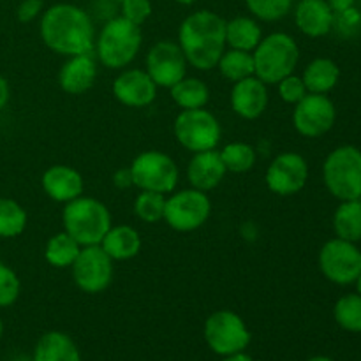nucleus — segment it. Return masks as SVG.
Masks as SVG:
<instances>
[{"label":"nucleus","mask_w":361,"mask_h":361,"mask_svg":"<svg viewBox=\"0 0 361 361\" xmlns=\"http://www.w3.org/2000/svg\"><path fill=\"white\" fill-rule=\"evenodd\" d=\"M307 361H335V360H331L330 356H312V358H309Z\"/></svg>","instance_id":"43"},{"label":"nucleus","mask_w":361,"mask_h":361,"mask_svg":"<svg viewBox=\"0 0 361 361\" xmlns=\"http://www.w3.org/2000/svg\"><path fill=\"white\" fill-rule=\"evenodd\" d=\"M252 16L263 21H279L289 14L293 0H245Z\"/></svg>","instance_id":"34"},{"label":"nucleus","mask_w":361,"mask_h":361,"mask_svg":"<svg viewBox=\"0 0 361 361\" xmlns=\"http://www.w3.org/2000/svg\"><path fill=\"white\" fill-rule=\"evenodd\" d=\"M263 39L259 23L249 16H238L226 21V44L233 49L254 51Z\"/></svg>","instance_id":"25"},{"label":"nucleus","mask_w":361,"mask_h":361,"mask_svg":"<svg viewBox=\"0 0 361 361\" xmlns=\"http://www.w3.org/2000/svg\"><path fill=\"white\" fill-rule=\"evenodd\" d=\"M2 334H4V323L2 319H0V337H2Z\"/></svg>","instance_id":"46"},{"label":"nucleus","mask_w":361,"mask_h":361,"mask_svg":"<svg viewBox=\"0 0 361 361\" xmlns=\"http://www.w3.org/2000/svg\"><path fill=\"white\" fill-rule=\"evenodd\" d=\"M99 245L113 261H127L140 254L141 236L133 226H111Z\"/></svg>","instance_id":"22"},{"label":"nucleus","mask_w":361,"mask_h":361,"mask_svg":"<svg viewBox=\"0 0 361 361\" xmlns=\"http://www.w3.org/2000/svg\"><path fill=\"white\" fill-rule=\"evenodd\" d=\"M360 361H361V360H360Z\"/></svg>","instance_id":"48"},{"label":"nucleus","mask_w":361,"mask_h":361,"mask_svg":"<svg viewBox=\"0 0 361 361\" xmlns=\"http://www.w3.org/2000/svg\"><path fill=\"white\" fill-rule=\"evenodd\" d=\"M337 109L326 94H307L293 109V126L305 137H321L334 127Z\"/></svg>","instance_id":"13"},{"label":"nucleus","mask_w":361,"mask_h":361,"mask_svg":"<svg viewBox=\"0 0 361 361\" xmlns=\"http://www.w3.org/2000/svg\"><path fill=\"white\" fill-rule=\"evenodd\" d=\"M27 228V212L18 201L0 197V238H16Z\"/></svg>","instance_id":"30"},{"label":"nucleus","mask_w":361,"mask_h":361,"mask_svg":"<svg viewBox=\"0 0 361 361\" xmlns=\"http://www.w3.org/2000/svg\"><path fill=\"white\" fill-rule=\"evenodd\" d=\"M63 231L81 247L99 245L111 228V214L102 201L80 196L66 203L62 212Z\"/></svg>","instance_id":"3"},{"label":"nucleus","mask_w":361,"mask_h":361,"mask_svg":"<svg viewBox=\"0 0 361 361\" xmlns=\"http://www.w3.org/2000/svg\"><path fill=\"white\" fill-rule=\"evenodd\" d=\"M21 291V284L14 270L0 261V309L11 307L18 300Z\"/></svg>","instance_id":"35"},{"label":"nucleus","mask_w":361,"mask_h":361,"mask_svg":"<svg viewBox=\"0 0 361 361\" xmlns=\"http://www.w3.org/2000/svg\"><path fill=\"white\" fill-rule=\"evenodd\" d=\"M254 56V76L264 85H277L298 66L300 48L286 32H274L259 41Z\"/></svg>","instance_id":"5"},{"label":"nucleus","mask_w":361,"mask_h":361,"mask_svg":"<svg viewBox=\"0 0 361 361\" xmlns=\"http://www.w3.org/2000/svg\"><path fill=\"white\" fill-rule=\"evenodd\" d=\"M122 16L130 23L141 27L152 16V2L150 0H123Z\"/></svg>","instance_id":"37"},{"label":"nucleus","mask_w":361,"mask_h":361,"mask_svg":"<svg viewBox=\"0 0 361 361\" xmlns=\"http://www.w3.org/2000/svg\"><path fill=\"white\" fill-rule=\"evenodd\" d=\"M326 2H328V6L334 9V13L337 14V13H342V11L351 9V7L355 6L356 0H326Z\"/></svg>","instance_id":"41"},{"label":"nucleus","mask_w":361,"mask_h":361,"mask_svg":"<svg viewBox=\"0 0 361 361\" xmlns=\"http://www.w3.org/2000/svg\"><path fill=\"white\" fill-rule=\"evenodd\" d=\"M171 99L182 109L204 108L210 101V88L200 78H183L169 88Z\"/></svg>","instance_id":"26"},{"label":"nucleus","mask_w":361,"mask_h":361,"mask_svg":"<svg viewBox=\"0 0 361 361\" xmlns=\"http://www.w3.org/2000/svg\"><path fill=\"white\" fill-rule=\"evenodd\" d=\"M42 190L49 200L56 203H69L76 197L83 196L85 182L78 169L66 164L49 166L41 178Z\"/></svg>","instance_id":"18"},{"label":"nucleus","mask_w":361,"mask_h":361,"mask_svg":"<svg viewBox=\"0 0 361 361\" xmlns=\"http://www.w3.org/2000/svg\"><path fill=\"white\" fill-rule=\"evenodd\" d=\"M71 270L76 288L87 295L106 291L113 281V259L101 245L81 247Z\"/></svg>","instance_id":"12"},{"label":"nucleus","mask_w":361,"mask_h":361,"mask_svg":"<svg viewBox=\"0 0 361 361\" xmlns=\"http://www.w3.org/2000/svg\"><path fill=\"white\" fill-rule=\"evenodd\" d=\"M80 250V243H78L73 236L67 235L66 231H62L53 235L51 238L46 242L44 257L46 261H48V264H51L53 268H60V270H62V268L73 267Z\"/></svg>","instance_id":"28"},{"label":"nucleus","mask_w":361,"mask_h":361,"mask_svg":"<svg viewBox=\"0 0 361 361\" xmlns=\"http://www.w3.org/2000/svg\"><path fill=\"white\" fill-rule=\"evenodd\" d=\"M178 46L187 63L197 71H212L226 51V20L214 11L189 14L178 28Z\"/></svg>","instance_id":"2"},{"label":"nucleus","mask_w":361,"mask_h":361,"mask_svg":"<svg viewBox=\"0 0 361 361\" xmlns=\"http://www.w3.org/2000/svg\"><path fill=\"white\" fill-rule=\"evenodd\" d=\"M32 361H81V353L67 334L46 331L35 344Z\"/></svg>","instance_id":"23"},{"label":"nucleus","mask_w":361,"mask_h":361,"mask_svg":"<svg viewBox=\"0 0 361 361\" xmlns=\"http://www.w3.org/2000/svg\"><path fill=\"white\" fill-rule=\"evenodd\" d=\"M222 361H254V360L250 358V356L247 355L245 351H242V353H236V355L224 356V360H222Z\"/></svg>","instance_id":"42"},{"label":"nucleus","mask_w":361,"mask_h":361,"mask_svg":"<svg viewBox=\"0 0 361 361\" xmlns=\"http://www.w3.org/2000/svg\"><path fill=\"white\" fill-rule=\"evenodd\" d=\"M164 194L152 192V190H141L134 200V214L140 221L148 222V224H155L164 219Z\"/></svg>","instance_id":"33"},{"label":"nucleus","mask_w":361,"mask_h":361,"mask_svg":"<svg viewBox=\"0 0 361 361\" xmlns=\"http://www.w3.org/2000/svg\"><path fill=\"white\" fill-rule=\"evenodd\" d=\"M267 187L277 196H295L309 180V164L296 152H284L267 169Z\"/></svg>","instance_id":"15"},{"label":"nucleus","mask_w":361,"mask_h":361,"mask_svg":"<svg viewBox=\"0 0 361 361\" xmlns=\"http://www.w3.org/2000/svg\"><path fill=\"white\" fill-rule=\"evenodd\" d=\"M203 335L212 353L219 356L245 351L252 341L245 321L233 310H217L208 316V319L204 321Z\"/></svg>","instance_id":"8"},{"label":"nucleus","mask_w":361,"mask_h":361,"mask_svg":"<svg viewBox=\"0 0 361 361\" xmlns=\"http://www.w3.org/2000/svg\"><path fill=\"white\" fill-rule=\"evenodd\" d=\"M42 13V0H23V2L18 6V20L21 23H30L34 21L39 14Z\"/></svg>","instance_id":"38"},{"label":"nucleus","mask_w":361,"mask_h":361,"mask_svg":"<svg viewBox=\"0 0 361 361\" xmlns=\"http://www.w3.org/2000/svg\"><path fill=\"white\" fill-rule=\"evenodd\" d=\"M9 97H11L9 83H7L6 78L0 76V111L6 108V104L9 102Z\"/></svg>","instance_id":"40"},{"label":"nucleus","mask_w":361,"mask_h":361,"mask_svg":"<svg viewBox=\"0 0 361 361\" xmlns=\"http://www.w3.org/2000/svg\"><path fill=\"white\" fill-rule=\"evenodd\" d=\"M231 109L245 120H256L267 111L268 88L259 78L249 76L233 83L229 95Z\"/></svg>","instance_id":"17"},{"label":"nucleus","mask_w":361,"mask_h":361,"mask_svg":"<svg viewBox=\"0 0 361 361\" xmlns=\"http://www.w3.org/2000/svg\"><path fill=\"white\" fill-rule=\"evenodd\" d=\"M277 85H279V95H281L282 101L288 102V104H298V102L309 94L302 76H296V74H289V76H286L284 80L279 81Z\"/></svg>","instance_id":"36"},{"label":"nucleus","mask_w":361,"mask_h":361,"mask_svg":"<svg viewBox=\"0 0 361 361\" xmlns=\"http://www.w3.org/2000/svg\"><path fill=\"white\" fill-rule=\"evenodd\" d=\"M173 133L176 141L192 154L215 150L222 136L219 120L204 108L182 109L173 123Z\"/></svg>","instance_id":"7"},{"label":"nucleus","mask_w":361,"mask_h":361,"mask_svg":"<svg viewBox=\"0 0 361 361\" xmlns=\"http://www.w3.org/2000/svg\"><path fill=\"white\" fill-rule=\"evenodd\" d=\"M334 317L342 330L361 334V296L358 293L338 298L334 307Z\"/></svg>","instance_id":"32"},{"label":"nucleus","mask_w":361,"mask_h":361,"mask_svg":"<svg viewBox=\"0 0 361 361\" xmlns=\"http://www.w3.org/2000/svg\"><path fill=\"white\" fill-rule=\"evenodd\" d=\"M355 284H356V293H358V295L361 296V274H360V277L356 279Z\"/></svg>","instance_id":"44"},{"label":"nucleus","mask_w":361,"mask_h":361,"mask_svg":"<svg viewBox=\"0 0 361 361\" xmlns=\"http://www.w3.org/2000/svg\"><path fill=\"white\" fill-rule=\"evenodd\" d=\"M226 173L228 171L217 150L196 152L187 166V180L190 187L203 192L215 189L224 180Z\"/></svg>","instance_id":"20"},{"label":"nucleus","mask_w":361,"mask_h":361,"mask_svg":"<svg viewBox=\"0 0 361 361\" xmlns=\"http://www.w3.org/2000/svg\"><path fill=\"white\" fill-rule=\"evenodd\" d=\"M334 229L337 238L348 242L361 240V197L360 200L341 201V207L335 210Z\"/></svg>","instance_id":"27"},{"label":"nucleus","mask_w":361,"mask_h":361,"mask_svg":"<svg viewBox=\"0 0 361 361\" xmlns=\"http://www.w3.org/2000/svg\"><path fill=\"white\" fill-rule=\"evenodd\" d=\"M175 2H178V4H183V6H190V4L197 2V0H175Z\"/></svg>","instance_id":"45"},{"label":"nucleus","mask_w":361,"mask_h":361,"mask_svg":"<svg viewBox=\"0 0 361 361\" xmlns=\"http://www.w3.org/2000/svg\"><path fill=\"white\" fill-rule=\"evenodd\" d=\"M95 78H97V66L92 53L74 55L67 56V62L60 67L59 85L66 94L81 95L94 87Z\"/></svg>","instance_id":"19"},{"label":"nucleus","mask_w":361,"mask_h":361,"mask_svg":"<svg viewBox=\"0 0 361 361\" xmlns=\"http://www.w3.org/2000/svg\"><path fill=\"white\" fill-rule=\"evenodd\" d=\"M143 42V34L137 25L123 16L111 18L95 39V53L99 62L108 69H123L136 59Z\"/></svg>","instance_id":"4"},{"label":"nucleus","mask_w":361,"mask_h":361,"mask_svg":"<svg viewBox=\"0 0 361 361\" xmlns=\"http://www.w3.org/2000/svg\"><path fill=\"white\" fill-rule=\"evenodd\" d=\"M219 154H221L226 171L247 173L256 166V150L242 141L228 143Z\"/></svg>","instance_id":"31"},{"label":"nucleus","mask_w":361,"mask_h":361,"mask_svg":"<svg viewBox=\"0 0 361 361\" xmlns=\"http://www.w3.org/2000/svg\"><path fill=\"white\" fill-rule=\"evenodd\" d=\"M326 189L338 201L361 197V150L353 145L335 148L323 164Z\"/></svg>","instance_id":"6"},{"label":"nucleus","mask_w":361,"mask_h":361,"mask_svg":"<svg viewBox=\"0 0 361 361\" xmlns=\"http://www.w3.org/2000/svg\"><path fill=\"white\" fill-rule=\"evenodd\" d=\"M133 185L141 190L159 194L175 192L178 185V166L169 155L159 150H148L137 155L129 166Z\"/></svg>","instance_id":"9"},{"label":"nucleus","mask_w":361,"mask_h":361,"mask_svg":"<svg viewBox=\"0 0 361 361\" xmlns=\"http://www.w3.org/2000/svg\"><path fill=\"white\" fill-rule=\"evenodd\" d=\"M147 73L157 87L171 88L187 76V59L173 41H159L147 53Z\"/></svg>","instance_id":"14"},{"label":"nucleus","mask_w":361,"mask_h":361,"mask_svg":"<svg viewBox=\"0 0 361 361\" xmlns=\"http://www.w3.org/2000/svg\"><path fill=\"white\" fill-rule=\"evenodd\" d=\"M157 85L147 71L126 69L113 81V95L127 108H145L157 97Z\"/></svg>","instance_id":"16"},{"label":"nucleus","mask_w":361,"mask_h":361,"mask_svg":"<svg viewBox=\"0 0 361 361\" xmlns=\"http://www.w3.org/2000/svg\"><path fill=\"white\" fill-rule=\"evenodd\" d=\"M41 39L51 51L63 56L87 55L95 44L92 18L74 4H55L42 13Z\"/></svg>","instance_id":"1"},{"label":"nucleus","mask_w":361,"mask_h":361,"mask_svg":"<svg viewBox=\"0 0 361 361\" xmlns=\"http://www.w3.org/2000/svg\"><path fill=\"white\" fill-rule=\"evenodd\" d=\"M212 214V201L207 192L197 189H183L171 192L166 197L164 219L166 224L178 233H190L208 222Z\"/></svg>","instance_id":"10"},{"label":"nucleus","mask_w":361,"mask_h":361,"mask_svg":"<svg viewBox=\"0 0 361 361\" xmlns=\"http://www.w3.org/2000/svg\"><path fill=\"white\" fill-rule=\"evenodd\" d=\"M113 182L118 189H127V187L133 185V176H130V169H120V171L115 173L113 176Z\"/></svg>","instance_id":"39"},{"label":"nucleus","mask_w":361,"mask_h":361,"mask_svg":"<svg viewBox=\"0 0 361 361\" xmlns=\"http://www.w3.org/2000/svg\"><path fill=\"white\" fill-rule=\"evenodd\" d=\"M295 21L300 32L309 37H323L334 28L335 13L326 0H300L295 9Z\"/></svg>","instance_id":"21"},{"label":"nucleus","mask_w":361,"mask_h":361,"mask_svg":"<svg viewBox=\"0 0 361 361\" xmlns=\"http://www.w3.org/2000/svg\"><path fill=\"white\" fill-rule=\"evenodd\" d=\"M217 69L221 71L226 80L236 81L245 80V78L254 76V56L252 51H242V49H226L219 59Z\"/></svg>","instance_id":"29"},{"label":"nucleus","mask_w":361,"mask_h":361,"mask_svg":"<svg viewBox=\"0 0 361 361\" xmlns=\"http://www.w3.org/2000/svg\"><path fill=\"white\" fill-rule=\"evenodd\" d=\"M319 268L334 284H355L361 274V250L348 240H330L319 250Z\"/></svg>","instance_id":"11"},{"label":"nucleus","mask_w":361,"mask_h":361,"mask_svg":"<svg viewBox=\"0 0 361 361\" xmlns=\"http://www.w3.org/2000/svg\"><path fill=\"white\" fill-rule=\"evenodd\" d=\"M116 2H120V4H122V2H123V0H116Z\"/></svg>","instance_id":"47"},{"label":"nucleus","mask_w":361,"mask_h":361,"mask_svg":"<svg viewBox=\"0 0 361 361\" xmlns=\"http://www.w3.org/2000/svg\"><path fill=\"white\" fill-rule=\"evenodd\" d=\"M341 78V69L331 59H316L303 71V83L309 94H328Z\"/></svg>","instance_id":"24"}]
</instances>
